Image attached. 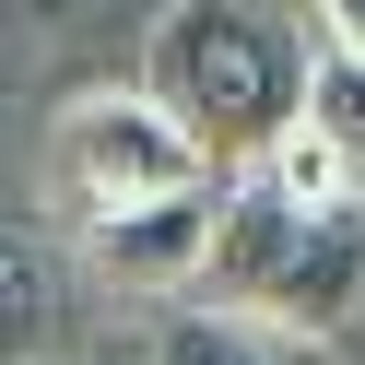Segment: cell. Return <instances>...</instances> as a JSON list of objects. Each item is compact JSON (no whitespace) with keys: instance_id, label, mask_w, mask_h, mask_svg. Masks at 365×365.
I'll return each mask as SVG.
<instances>
[{"instance_id":"cell-8","label":"cell","mask_w":365,"mask_h":365,"mask_svg":"<svg viewBox=\"0 0 365 365\" xmlns=\"http://www.w3.org/2000/svg\"><path fill=\"white\" fill-rule=\"evenodd\" d=\"M259 177H271V189H283V200H307V212H330V200H354V177H341V153L318 142L307 118H283V130H271V153H259Z\"/></svg>"},{"instance_id":"cell-9","label":"cell","mask_w":365,"mask_h":365,"mask_svg":"<svg viewBox=\"0 0 365 365\" xmlns=\"http://www.w3.org/2000/svg\"><path fill=\"white\" fill-rule=\"evenodd\" d=\"M307 12H318V48H354L365 59V0H307Z\"/></svg>"},{"instance_id":"cell-4","label":"cell","mask_w":365,"mask_h":365,"mask_svg":"<svg viewBox=\"0 0 365 365\" xmlns=\"http://www.w3.org/2000/svg\"><path fill=\"white\" fill-rule=\"evenodd\" d=\"M212 212H224V177H189V189H165V200L95 212V224H83V259H95L118 294H200Z\"/></svg>"},{"instance_id":"cell-7","label":"cell","mask_w":365,"mask_h":365,"mask_svg":"<svg viewBox=\"0 0 365 365\" xmlns=\"http://www.w3.org/2000/svg\"><path fill=\"white\" fill-rule=\"evenodd\" d=\"M59 330V271L24 224H0V365H36Z\"/></svg>"},{"instance_id":"cell-2","label":"cell","mask_w":365,"mask_h":365,"mask_svg":"<svg viewBox=\"0 0 365 365\" xmlns=\"http://www.w3.org/2000/svg\"><path fill=\"white\" fill-rule=\"evenodd\" d=\"M200 294H212V307H247V318H271V330H294V341L330 354V341L354 330V307H365V200L307 212V200H283L259 165H236L224 177V212H212Z\"/></svg>"},{"instance_id":"cell-5","label":"cell","mask_w":365,"mask_h":365,"mask_svg":"<svg viewBox=\"0 0 365 365\" xmlns=\"http://www.w3.org/2000/svg\"><path fill=\"white\" fill-rule=\"evenodd\" d=\"M153 365H318V341L271 330V318H247V307H177L165 330H153Z\"/></svg>"},{"instance_id":"cell-1","label":"cell","mask_w":365,"mask_h":365,"mask_svg":"<svg viewBox=\"0 0 365 365\" xmlns=\"http://www.w3.org/2000/svg\"><path fill=\"white\" fill-rule=\"evenodd\" d=\"M142 95L236 177L271 153V130L307 95V24L283 0H165L142 36Z\"/></svg>"},{"instance_id":"cell-6","label":"cell","mask_w":365,"mask_h":365,"mask_svg":"<svg viewBox=\"0 0 365 365\" xmlns=\"http://www.w3.org/2000/svg\"><path fill=\"white\" fill-rule=\"evenodd\" d=\"M294 118L341 153V177H354V200H365V59L354 48H318L307 36V95H294Z\"/></svg>"},{"instance_id":"cell-3","label":"cell","mask_w":365,"mask_h":365,"mask_svg":"<svg viewBox=\"0 0 365 365\" xmlns=\"http://www.w3.org/2000/svg\"><path fill=\"white\" fill-rule=\"evenodd\" d=\"M189 177H224V165L142 95V83H95V95H71L59 130H48V200L71 224L130 212V200H165V189H189Z\"/></svg>"},{"instance_id":"cell-10","label":"cell","mask_w":365,"mask_h":365,"mask_svg":"<svg viewBox=\"0 0 365 365\" xmlns=\"http://www.w3.org/2000/svg\"><path fill=\"white\" fill-rule=\"evenodd\" d=\"M12 12H24V24H59V12H83V0H12Z\"/></svg>"}]
</instances>
